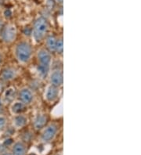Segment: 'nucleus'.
Returning <instances> with one entry per match:
<instances>
[{
    "label": "nucleus",
    "instance_id": "0eeeda50",
    "mask_svg": "<svg viewBox=\"0 0 141 155\" xmlns=\"http://www.w3.org/2000/svg\"><path fill=\"white\" fill-rule=\"evenodd\" d=\"M49 81H50V85L56 86V87H60L63 84L64 81V76H63V72L61 70H54L50 74L49 77Z\"/></svg>",
    "mask_w": 141,
    "mask_h": 155
},
{
    "label": "nucleus",
    "instance_id": "f8f14e48",
    "mask_svg": "<svg viewBox=\"0 0 141 155\" xmlns=\"http://www.w3.org/2000/svg\"><path fill=\"white\" fill-rule=\"evenodd\" d=\"M27 122H28V118L25 115H23L22 114H17L13 118V124L17 128H19V129L25 126Z\"/></svg>",
    "mask_w": 141,
    "mask_h": 155
},
{
    "label": "nucleus",
    "instance_id": "dca6fc26",
    "mask_svg": "<svg viewBox=\"0 0 141 155\" xmlns=\"http://www.w3.org/2000/svg\"><path fill=\"white\" fill-rule=\"evenodd\" d=\"M63 49H64V46H63V39L62 38H57V40H56L55 52H56L57 53H62Z\"/></svg>",
    "mask_w": 141,
    "mask_h": 155
},
{
    "label": "nucleus",
    "instance_id": "1a4fd4ad",
    "mask_svg": "<svg viewBox=\"0 0 141 155\" xmlns=\"http://www.w3.org/2000/svg\"><path fill=\"white\" fill-rule=\"evenodd\" d=\"M48 117L45 114H39L34 120V127L36 129H41L45 126Z\"/></svg>",
    "mask_w": 141,
    "mask_h": 155
},
{
    "label": "nucleus",
    "instance_id": "b1692460",
    "mask_svg": "<svg viewBox=\"0 0 141 155\" xmlns=\"http://www.w3.org/2000/svg\"><path fill=\"white\" fill-rule=\"evenodd\" d=\"M1 28H2V24H1V22H0V29H1Z\"/></svg>",
    "mask_w": 141,
    "mask_h": 155
},
{
    "label": "nucleus",
    "instance_id": "9d476101",
    "mask_svg": "<svg viewBox=\"0 0 141 155\" xmlns=\"http://www.w3.org/2000/svg\"><path fill=\"white\" fill-rule=\"evenodd\" d=\"M17 75V71L13 68H5L1 73V79L5 81H9L13 80Z\"/></svg>",
    "mask_w": 141,
    "mask_h": 155
},
{
    "label": "nucleus",
    "instance_id": "f03ea898",
    "mask_svg": "<svg viewBox=\"0 0 141 155\" xmlns=\"http://www.w3.org/2000/svg\"><path fill=\"white\" fill-rule=\"evenodd\" d=\"M49 30V24L48 21L43 17H38L35 21L33 26V36L36 42H41L47 35Z\"/></svg>",
    "mask_w": 141,
    "mask_h": 155
},
{
    "label": "nucleus",
    "instance_id": "39448f33",
    "mask_svg": "<svg viewBox=\"0 0 141 155\" xmlns=\"http://www.w3.org/2000/svg\"><path fill=\"white\" fill-rule=\"evenodd\" d=\"M57 130H58V126L56 124L53 123V124L47 125L42 133V140L45 143L50 142L51 140H53V138L56 135Z\"/></svg>",
    "mask_w": 141,
    "mask_h": 155
},
{
    "label": "nucleus",
    "instance_id": "20e7f679",
    "mask_svg": "<svg viewBox=\"0 0 141 155\" xmlns=\"http://www.w3.org/2000/svg\"><path fill=\"white\" fill-rule=\"evenodd\" d=\"M17 37V28L13 25H6L2 31V39L6 43H11Z\"/></svg>",
    "mask_w": 141,
    "mask_h": 155
},
{
    "label": "nucleus",
    "instance_id": "5701e85b",
    "mask_svg": "<svg viewBox=\"0 0 141 155\" xmlns=\"http://www.w3.org/2000/svg\"><path fill=\"white\" fill-rule=\"evenodd\" d=\"M2 3V0H0V5Z\"/></svg>",
    "mask_w": 141,
    "mask_h": 155
},
{
    "label": "nucleus",
    "instance_id": "2eb2a0df",
    "mask_svg": "<svg viewBox=\"0 0 141 155\" xmlns=\"http://www.w3.org/2000/svg\"><path fill=\"white\" fill-rule=\"evenodd\" d=\"M57 38L53 35H50L46 37V46L47 49L50 52H55L56 49V44Z\"/></svg>",
    "mask_w": 141,
    "mask_h": 155
},
{
    "label": "nucleus",
    "instance_id": "a211bd4d",
    "mask_svg": "<svg viewBox=\"0 0 141 155\" xmlns=\"http://www.w3.org/2000/svg\"><path fill=\"white\" fill-rule=\"evenodd\" d=\"M55 5H56L55 0H47L46 6L49 10H53V8L55 7Z\"/></svg>",
    "mask_w": 141,
    "mask_h": 155
},
{
    "label": "nucleus",
    "instance_id": "f257e3e1",
    "mask_svg": "<svg viewBox=\"0 0 141 155\" xmlns=\"http://www.w3.org/2000/svg\"><path fill=\"white\" fill-rule=\"evenodd\" d=\"M38 61H39V66L38 71L42 75L45 77L48 74L50 68L52 57L49 50L45 49H42L39 50L37 54Z\"/></svg>",
    "mask_w": 141,
    "mask_h": 155
},
{
    "label": "nucleus",
    "instance_id": "9b49d317",
    "mask_svg": "<svg viewBox=\"0 0 141 155\" xmlns=\"http://www.w3.org/2000/svg\"><path fill=\"white\" fill-rule=\"evenodd\" d=\"M16 94V89L13 87H9L5 90L2 98L6 103H11L15 99Z\"/></svg>",
    "mask_w": 141,
    "mask_h": 155
},
{
    "label": "nucleus",
    "instance_id": "4468645a",
    "mask_svg": "<svg viewBox=\"0 0 141 155\" xmlns=\"http://www.w3.org/2000/svg\"><path fill=\"white\" fill-rule=\"evenodd\" d=\"M25 104L21 103V101H17V102H14L11 106V111L12 113L14 114H20L22 112L25 111Z\"/></svg>",
    "mask_w": 141,
    "mask_h": 155
},
{
    "label": "nucleus",
    "instance_id": "6e6552de",
    "mask_svg": "<svg viewBox=\"0 0 141 155\" xmlns=\"http://www.w3.org/2000/svg\"><path fill=\"white\" fill-rule=\"evenodd\" d=\"M59 94H60L59 87H56V86L50 85L47 87L45 93V97L47 101L54 102L55 100H57V98H58Z\"/></svg>",
    "mask_w": 141,
    "mask_h": 155
},
{
    "label": "nucleus",
    "instance_id": "aec40b11",
    "mask_svg": "<svg viewBox=\"0 0 141 155\" xmlns=\"http://www.w3.org/2000/svg\"><path fill=\"white\" fill-rule=\"evenodd\" d=\"M2 155H12V153H3Z\"/></svg>",
    "mask_w": 141,
    "mask_h": 155
},
{
    "label": "nucleus",
    "instance_id": "423d86ee",
    "mask_svg": "<svg viewBox=\"0 0 141 155\" xmlns=\"http://www.w3.org/2000/svg\"><path fill=\"white\" fill-rule=\"evenodd\" d=\"M19 100L21 103L25 104V105H28V104H32V102L34 100V94L32 93L29 88L25 87L21 89L19 92Z\"/></svg>",
    "mask_w": 141,
    "mask_h": 155
},
{
    "label": "nucleus",
    "instance_id": "393cba45",
    "mask_svg": "<svg viewBox=\"0 0 141 155\" xmlns=\"http://www.w3.org/2000/svg\"><path fill=\"white\" fill-rule=\"evenodd\" d=\"M29 155H36V154H35V153H30Z\"/></svg>",
    "mask_w": 141,
    "mask_h": 155
},
{
    "label": "nucleus",
    "instance_id": "ddd939ff",
    "mask_svg": "<svg viewBox=\"0 0 141 155\" xmlns=\"http://www.w3.org/2000/svg\"><path fill=\"white\" fill-rule=\"evenodd\" d=\"M12 155H26V147L21 142H17L14 144L13 147Z\"/></svg>",
    "mask_w": 141,
    "mask_h": 155
},
{
    "label": "nucleus",
    "instance_id": "412c9836",
    "mask_svg": "<svg viewBox=\"0 0 141 155\" xmlns=\"http://www.w3.org/2000/svg\"><path fill=\"white\" fill-rule=\"evenodd\" d=\"M56 1L58 2H60V3H62L63 2V0H56Z\"/></svg>",
    "mask_w": 141,
    "mask_h": 155
},
{
    "label": "nucleus",
    "instance_id": "4be33fe9",
    "mask_svg": "<svg viewBox=\"0 0 141 155\" xmlns=\"http://www.w3.org/2000/svg\"><path fill=\"white\" fill-rule=\"evenodd\" d=\"M1 62H2V57L0 55V64H1Z\"/></svg>",
    "mask_w": 141,
    "mask_h": 155
},
{
    "label": "nucleus",
    "instance_id": "6ab92c4d",
    "mask_svg": "<svg viewBox=\"0 0 141 155\" xmlns=\"http://www.w3.org/2000/svg\"><path fill=\"white\" fill-rule=\"evenodd\" d=\"M5 16H6V17H10V16H11V11L9 10H6V11H5Z\"/></svg>",
    "mask_w": 141,
    "mask_h": 155
},
{
    "label": "nucleus",
    "instance_id": "f3484780",
    "mask_svg": "<svg viewBox=\"0 0 141 155\" xmlns=\"http://www.w3.org/2000/svg\"><path fill=\"white\" fill-rule=\"evenodd\" d=\"M6 125V118L4 116L0 115V130L3 129Z\"/></svg>",
    "mask_w": 141,
    "mask_h": 155
},
{
    "label": "nucleus",
    "instance_id": "7ed1b4c3",
    "mask_svg": "<svg viewBox=\"0 0 141 155\" xmlns=\"http://www.w3.org/2000/svg\"><path fill=\"white\" fill-rule=\"evenodd\" d=\"M32 55V45L28 42H21L17 44L15 49V56L19 62L27 64L30 61Z\"/></svg>",
    "mask_w": 141,
    "mask_h": 155
}]
</instances>
